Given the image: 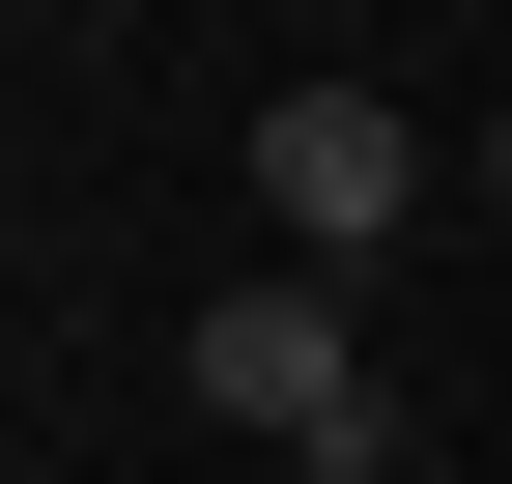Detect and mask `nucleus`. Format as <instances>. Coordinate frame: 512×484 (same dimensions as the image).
<instances>
[{
  "label": "nucleus",
  "mask_w": 512,
  "mask_h": 484,
  "mask_svg": "<svg viewBox=\"0 0 512 484\" xmlns=\"http://www.w3.org/2000/svg\"><path fill=\"white\" fill-rule=\"evenodd\" d=\"M171 371H200V428H256L285 484H399V371H370V314H342L313 257H285V285H228Z\"/></svg>",
  "instance_id": "obj_1"
},
{
  "label": "nucleus",
  "mask_w": 512,
  "mask_h": 484,
  "mask_svg": "<svg viewBox=\"0 0 512 484\" xmlns=\"http://www.w3.org/2000/svg\"><path fill=\"white\" fill-rule=\"evenodd\" d=\"M484 200H512V114H484Z\"/></svg>",
  "instance_id": "obj_3"
},
{
  "label": "nucleus",
  "mask_w": 512,
  "mask_h": 484,
  "mask_svg": "<svg viewBox=\"0 0 512 484\" xmlns=\"http://www.w3.org/2000/svg\"><path fill=\"white\" fill-rule=\"evenodd\" d=\"M256 228H285L313 285L399 257V228H427V114H399V86H342V57H313V86H256Z\"/></svg>",
  "instance_id": "obj_2"
}]
</instances>
